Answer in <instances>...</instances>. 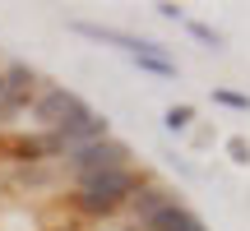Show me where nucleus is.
Segmentation results:
<instances>
[{"label": "nucleus", "mask_w": 250, "mask_h": 231, "mask_svg": "<svg viewBox=\"0 0 250 231\" xmlns=\"http://www.w3.org/2000/svg\"><path fill=\"white\" fill-rule=\"evenodd\" d=\"M130 194H139V176H134L130 167H121V171H102V176H83L74 199H79L83 213L107 217V213H116Z\"/></svg>", "instance_id": "f257e3e1"}, {"label": "nucleus", "mask_w": 250, "mask_h": 231, "mask_svg": "<svg viewBox=\"0 0 250 231\" xmlns=\"http://www.w3.org/2000/svg\"><path fill=\"white\" fill-rule=\"evenodd\" d=\"M70 171L74 176H102V171H121V167H130V143H121V139H98V143H83V148H74L70 157Z\"/></svg>", "instance_id": "f03ea898"}, {"label": "nucleus", "mask_w": 250, "mask_h": 231, "mask_svg": "<svg viewBox=\"0 0 250 231\" xmlns=\"http://www.w3.org/2000/svg\"><path fill=\"white\" fill-rule=\"evenodd\" d=\"M88 111V102L79 97V93H70V88H46V93H37V102H33V120H42L46 130H61L65 120H74V116H83Z\"/></svg>", "instance_id": "7ed1b4c3"}, {"label": "nucleus", "mask_w": 250, "mask_h": 231, "mask_svg": "<svg viewBox=\"0 0 250 231\" xmlns=\"http://www.w3.org/2000/svg\"><path fill=\"white\" fill-rule=\"evenodd\" d=\"M65 139V148H83V143H98V139H111V125H107V116H98V111H83V116H74V120H65L61 130H56Z\"/></svg>", "instance_id": "20e7f679"}, {"label": "nucleus", "mask_w": 250, "mask_h": 231, "mask_svg": "<svg viewBox=\"0 0 250 231\" xmlns=\"http://www.w3.org/2000/svg\"><path fill=\"white\" fill-rule=\"evenodd\" d=\"M144 231H204V222H199L190 208H181V204H167L158 217H148L144 222Z\"/></svg>", "instance_id": "39448f33"}, {"label": "nucleus", "mask_w": 250, "mask_h": 231, "mask_svg": "<svg viewBox=\"0 0 250 231\" xmlns=\"http://www.w3.org/2000/svg\"><path fill=\"white\" fill-rule=\"evenodd\" d=\"M167 204H176V199H171L167 190L148 185V190H139V194H134V217H139V222H148V217H158Z\"/></svg>", "instance_id": "423d86ee"}, {"label": "nucleus", "mask_w": 250, "mask_h": 231, "mask_svg": "<svg viewBox=\"0 0 250 231\" xmlns=\"http://www.w3.org/2000/svg\"><path fill=\"white\" fill-rule=\"evenodd\" d=\"M5 97H14V102H28V93H33V83H37V74L28 70V65H9L5 74Z\"/></svg>", "instance_id": "0eeeda50"}, {"label": "nucleus", "mask_w": 250, "mask_h": 231, "mask_svg": "<svg viewBox=\"0 0 250 231\" xmlns=\"http://www.w3.org/2000/svg\"><path fill=\"white\" fill-rule=\"evenodd\" d=\"M134 60H139V70H148V74H162V79H171V74H176V60H167V56H162V46H153V51L134 56Z\"/></svg>", "instance_id": "6e6552de"}, {"label": "nucleus", "mask_w": 250, "mask_h": 231, "mask_svg": "<svg viewBox=\"0 0 250 231\" xmlns=\"http://www.w3.org/2000/svg\"><path fill=\"white\" fill-rule=\"evenodd\" d=\"M190 120H195V111H190L186 102H181V107H167V116H162V125H167L171 134H176V130H190Z\"/></svg>", "instance_id": "1a4fd4ad"}, {"label": "nucleus", "mask_w": 250, "mask_h": 231, "mask_svg": "<svg viewBox=\"0 0 250 231\" xmlns=\"http://www.w3.org/2000/svg\"><path fill=\"white\" fill-rule=\"evenodd\" d=\"M213 102H218V107H232V111H250V97H246V93H232V88H218Z\"/></svg>", "instance_id": "9d476101"}, {"label": "nucleus", "mask_w": 250, "mask_h": 231, "mask_svg": "<svg viewBox=\"0 0 250 231\" xmlns=\"http://www.w3.org/2000/svg\"><path fill=\"white\" fill-rule=\"evenodd\" d=\"M9 153H14L19 162H42V148H37V139H19V143H9Z\"/></svg>", "instance_id": "9b49d317"}, {"label": "nucleus", "mask_w": 250, "mask_h": 231, "mask_svg": "<svg viewBox=\"0 0 250 231\" xmlns=\"http://www.w3.org/2000/svg\"><path fill=\"white\" fill-rule=\"evenodd\" d=\"M190 33H195V37H199V42H204V46H208V51H223V37H218V33H213V28H204V23H190Z\"/></svg>", "instance_id": "f8f14e48"}, {"label": "nucleus", "mask_w": 250, "mask_h": 231, "mask_svg": "<svg viewBox=\"0 0 250 231\" xmlns=\"http://www.w3.org/2000/svg\"><path fill=\"white\" fill-rule=\"evenodd\" d=\"M227 153H232V162H250V143L241 139V134H232V139H227Z\"/></svg>", "instance_id": "ddd939ff"}, {"label": "nucleus", "mask_w": 250, "mask_h": 231, "mask_svg": "<svg viewBox=\"0 0 250 231\" xmlns=\"http://www.w3.org/2000/svg\"><path fill=\"white\" fill-rule=\"evenodd\" d=\"M153 9H158L162 19H181V5H153Z\"/></svg>", "instance_id": "4468645a"}, {"label": "nucleus", "mask_w": 250, "mask_h": 231, "mask_svg": "<svg viewBox=\"0 0 250 231\" xmlns=\"http://www.w3.org/2000/svg\"><path fill=\"white\" fill-rule=\"evenodd\" d=\"M0 97H5V79H0Z\"/></svg>", "instance_id": "2eb2a0df"}]
</instances>
